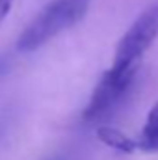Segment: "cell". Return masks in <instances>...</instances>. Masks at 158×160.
I'll return each instance as SVG.
<instances>
[{
  "label": "cell",
  "mask_w": 158,
  "mask_h": 160,
  "mask_svg": "<svg viewBox=\"0 0 158 160\" xmlns=\"http://www.w3.org/2000/svg\"><path fill=\"white\" fill-rule=\"evenodd\" d=\"M158 38V0L151 2L130 24L116 47L114 63L119 67L138 65L140 58Z\"/></svg>",
  "instance_id": "cell-2"
},
{
  "label": "cell",
  "mask_w": 158,
  "mask_h": 160,
  "mask_svg": "<svg viewBox=\"0 0 158 160\" xmlns=\"http://www.w3.org/2000/svg\"><path fill=\"white\" fill-rule=\"evenodd\" d=\"M136 73H138V65H126V67L112 65L95 86L91 99L84 108V119L97 121L104 118L106 114H110L132 86Z\"/></svg>",
  "instance_id": "cell-3"
},
{
  "label": "cell",
  "mask_w": 158,
  "mask_h": 160,
  "mask_svg": "<svg viewBox=\"0 0 158 160\" xmlns=\"http://www.w3.org/2000/svg\"><path fill=\"white\" fill-rule=\"evenodd\" d=\"M11 4H13V0H0V22H2V21L6 19V15L9 13Z\"/></svg>",
  "instance_id": "cell-6"
},
{
  "label": "cell",
  "mask_w": 158,
  "mask_h": 160,
  "mask_svg": "<svg viewBox=\"0 0 158 160\" xmlns=\"http://www.w3.org/2000/svg\"><path fill=\"white\" fill-rule=\"evenodd\" d=\"M97 138L108 145L110 149L119 151V153H134L136 147H138V142L132 140L130 136H126L125 132H121L114 127H106V125H101L97 128Z\"/></svg>",
  "instance_id": "cell-4"
},
{
  "label": "cell",
  "mask_w": 158,
  "mask_h": 160,
  "mask_svg": "<svg viewBox=\"0 0 158 160\" xmlns=\"http://www.w3.org/2000/svg\"><path fill=\"white\" fill-rule=\"evenodd\" d=\"M138 147L147 151V153H156L158 151V102L151 108V112L145 119L141 136L138 140Z\"/></svg>",
  "instance_id": "cell-5"
},
{
  "label": "cell",
  "mask_w": 158,
  "mask_h": 160,
  "mask_svg": "<svg viewBox=\"0 0 158 160\" xmlns=\"http://www.w3.org/2000/svg\"><path fill=\"white\" fill-rule=\"evenodd\" d=\"M89 0H54L26 26L17 41L21 52H34L60 32L75 26L87 11Z\"/></svg>",
  "instance_id": "cell-1"
}]
</instances>
